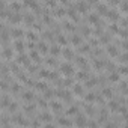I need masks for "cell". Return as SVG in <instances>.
Segmentation results:
<instances>
[{
  "label": "cell",
  "mask_w": 128,
  "mask_h": 128,
  "mask_svg": "<svg viewBox=\"0 0 128 128\" xmlns=\"http://www.w3.org/2000/svg\"><path fill=\"white\" fill-rule=\"evenodd\" d=\"M75 124H77L78 127H84V125H86V119H84V116H77Z\"/></svg>",
  "instance_id": "obj_1"
},
{
  "label": "cell",
  "mask_w": 128,
  "mask_h": 128,
  "mask_svg": "<svg viewBox=\"0 0 128 128\" xmlns=\"http://www.w3.org/2000/svg\"><path fill=\"white\" fill-rule=\"evenodd\" d=\"M24 3H26L27 6L33 8V9H36V8H38V5H36V2H35V0H24Z\"/></svg>",
  "instance_id": "obj_2"
},
{
  "label": "cell",
  "mask_w": 128,
  "mask_h": 128,
  "mask_svg": "<svg viewBox=\"0 0 128 128\" xmlns=\"http://www.w3.org/2000/svg\"><path fill=\"white\" fill-rule=\"evenodd\" d=\"M23 98L26 101H32V100H33V93H32V92H26V93L23 95Z\"/></svg>",
  "instance_id": "obj_3"
},
{
  "label": "cell",
  "mask_w": 128,
  "mask_h": 128,
  "mask_svg": "<svg viewBox=\"0 0 128 128\" xmlns=\"http://www.w3.org/2000/svg\"><path fill=\"white\" fill-rule=\"evenodd\" d=\"M18 109V106H17V102H12V104H9V106H8V110H9L11 111V113H14V111L15 110H17Z\"/></svg>",
  "instance_id": "obj_4"
},
{
  "label": "cell",
  "mask_w": 128,
  "mask_h": 128,
  "mask_svg": "<svg viewBox=\"0 0 128 128\" xmlns=\"http://www.w3.org/2000/svg\"><path fill=\"white\" fill-rule=\"evenodd\" d=\"M11 21L14 23V24H18L20 21H21V17H20L18 14H15V15H12V20H11Z\"/></svg>",
  "instance_id": "obj_5"
},
{
  "label": "cell",
  "mask_w": 128,
  "mask_h": 128,
  "mask_svg": "<svg viewBox=\"0 0 128 128\" xmlns=\"http://www.w3.org/2000/svg\"><path fill=\"white\" fill-rule=\"evenodd\" d=\"M107 51H109V54H110V56H116V54H118V50L113 47V45H110V47H109V50H107Z\"/></svg>",
  "instance_id": "obj_6"
},
{
  "label": "cell",
  "mask_w": 128,
  "mask_h": 128,
  "mask_svg": "<svg viewBox=\"0 0 128 128\" xmlns=\"http://www.w3.org/2000/svg\"><path fill=\"white\" fill-rule=\"evenodd\" d=\"M62 71H63L65 74H72V69H71L69 65H63V66H62Z\"/></svg>",
  "instance_id": "obj_7"
},
{
  "label": "cell",
  "mask_w": 128,
  "mask_h": 128,
  "mask_svg": "<svg viewBox=\"0 0 128 128\" xmlns=\"http://www.w3.org/2000/svg\"><path fill=\"white\" fill-rule=\"evenodd\" d=\"M74 93H75V95H81V93H83V88H81V86H74Z\"/></svg>",
  "instance_id": "obj_8"
},
{
  "label": "cell",
  "mask_w": 128,
  "mask_h": 128,
  "mask_svg": "<svg viewBox=\"0 0 128 128\" xmlns=\"http://www.w3.org/2000/svg\"><path fill=\"white\" fill-rule=\"evenodd\" d=\"M50 119H51V116H50L48 113H42V115H41V121H45V122H48Z\"/></svg>",
  "instance_id": "obj_9"
},
{
  "label": "cell",
  "mask_w": 128,
  "mask_h": 128,
  "mask_svg": "<svg viewBox=\"0 0 128 128\" xmlns=\"http://www.w3.org/2000/svg\"><path fill=\"white\" fill-rule=\"evenodd\" d=\"M77 9H78V11H81V12H84L86 9H88V5H86V3H78Z\"/></svg>",
  "instance_id": "obj_10"
},
{
  "label": "cell",
  "mask_w": 128,
  "mask_h": 128,
  "mask_svg": "<svg viewBox=\"0 0 128 128\" xmlns=\"http://www.w3.org/2000/svg\"><path fill=\"white\" fill-rule=\"evenodd\" d=\"M12 32H14L12 35H14L15 38H18V36H23V30H20V29H14Z\"/></svg>",
  "instance_id": "obj_11"
},
{
  "label": "cell",
  "mask_w": 128,
  "mask_h": 128,
  "mask_svg": "<svg viewBox=\"0 0 128 128\" xmlns=\"http://www.w3.org/2000/svg\"><path fill=\"white\" fill-rule=\"evenodd\" d=\"M15 48H17L18 51H23V50H24V45H23V42L17 41V42H15Z\"/></svg>",
  "instance_id": "obj_12"
},
{
  "label": "cell",
  "mask_w": 128,
  "mask_h": 128,
  "mask_svg": "<svg viewBox=\"0 0 128 128\" xmlns=\"http://www.w3.org/2000/svg\"><path fill=\"white\" fill-rule=\"evenodd\" d=\"M102 95H104L106 98H111V90L110 89H104L102 90Z\"/></svg>",
  "instance_id": "obj_13"
},
{
  "label": "cell",
  "mask_w": 128,
  "mask_h": 128,
  "mask_svg": "<svg viewBox=\"0 0 128 128\" xmlns=\"http://www.w3.org/2000/svg\"><path fill=\"white\" fill-rule=\"evenodd\" d=\"M3 56H5L6 59H11L12 57V50H5L3 51Z\"/></svg>",
  "instance_id": "obj_14"
},
{
  "label": "cell",
  "mask_w": 128,
  "mask_h": 128,
  "mask_svg": "<svg viewBox=\"0 0 128 128\" xmlns=\"http://www.w3.org/2000/svg\"><path fill=\"white\" fill-rule=\"evenodd\" d=\"M59 124L60 125H71V122H69L68 119H59Z\"/></svg>",
  "instance_id": "obj_15"
},
{
  "label": "cell",
  "mask_w": 128,
  "mask_h": 128,
  "mask_svg": "<svg viewBox=\"0 0 128 128\" xmlns=\"http://www.w3.org/2000/svg\"><path fill=\"white\" fill-rule=\"evenodd\" d=\"M11 6H12V9H14L15 12H18V11H20V8H21V5H18V3H12Z\"/></svg>",
  "instance_id": "obj_16"
},
{
  "label": "cell",
  "mask_w": 128,
  "mask_h": 128,
  "mask_svg": "<svg viewBox=\"0 0 128 128\" xmlns=\"http://www.w3.org/2000/svg\"><path fill=\"white\" fill-rule=\"evenodd\" d=\"M51 109L53 110H60V104L59 102H51Z\"/></svg>",
  "instance_id": "obj_17"
},
{
  "label": "cell",
  "mask_w": 128,
  "mask_h": 128,
  "mask_svg": "<svg viewBox=\"0 0 128 128\" xmlns=\"http://www.w3.org/2000/svg\"><path fill=\"white\" fill-rule=\"evenodd\" d=\"M63 54H65V57L71 59V57H72V51H71V50H65V51H63Z\"/></svg>",
  "instance_id": "obj_18"
},
{
  "label": "cell",
  "mask_w": 128,
  "mask_h": 128,
  "mask_svg": "<svg viewBox=\"0 0 128 128\" xmlns=\"http://www.w3.org/2000/svg\"><path fill=\"white\" fill-rule=\"evenodd\" d=\"M110 80H111V81H118V80H119V75H118V74H111V75H110Z\"/></svg>",
  "instance_id": "obj_19"
},
{
  "label": "cell",
  "mask_w": 128,
  "mask_h": 128,
  "mask_svg": "<svg viewBox=\"0 0 128 128\" xmlns=\"http://www.w3.org/2000/svg\"><path fill=\"white\" fill-rule=\"evenodd\" d=\"M71 42L75 44V45H78V42H80V38H78V36H74V38L71 39Z\"/></svg>",
  "instance_id": "obj_20"
},
{
  "label": "cell",
  "mask_w": 128,
  "mask_h": 128,
  "mask_svg": "<svg viewBox=\"0 0 128 128\" xmlns=\"http://www.w3.org/2000/svg\"><path fill=\"white\" fill-rule=\"evenodd\" d=\"M51 53H53V54H57V53H60V48L59 47H53L51 48Z\"/></svg>",
  "instance_id": "obj_21"
},
{
  "label": "cell",
  "mask_w": 128,
  "mask_h": 128,
  "mask_svg": "<svg viewBox=\"0 0 128 128\" xmlns=\"http://www.w3.org/2000/svg\"><path fill=\"white\" fill-rule=\"evenodd\" d=\"M9 106V100H8V98H5V100L2 101V107H8Z\"/></svg>",
  "instance_id": "obj_22"
},
{
  "label": "cell",
  "mask_w": 128,
  "mask_h": 128,
  "mask_svg": "<svg viewBox=\"0 0 128 128\" xmlns=\"http://www.w3.org/2000/svg\"><path fill=\"white\" fill-rule=\"evenodd\" d=\"M110 109L111 110H118V102H110Z\"/></svg>",
  "instance_id": "obj_23"
},
{
  "label": "cell",
  "mask_w": 128,
  "mask_h": 128,
  "mask_svg": "<svg viewBox=\"0 0 128 128\" xmlns=\"http://www.w3.org/2000/svg\"><path fill=\"white\" fill-rule=\"evenodd\" d=\"M86 100H88V101H93V100H95V97H93L92 93H89L88 97H86Z\"/></svg>",
  "instance_id": "obj_24"
},
{
  "label": "cell",
  "mask_w": 128,
  "mask_h": 128,
  "mask_svg": "<svg viewBox=\"0 0 128 128\" xmlns=\"http://www.w3.org/2000/svg\"><path fill=\"white\" fill-rule=\"evenodd\" d=\"M75 111H77V109H75V107H72V109L68 110V115H72V113H75Z\"/></svg>",
  "instance_id": "obj_25"
},
{
  "label": "cell",
  "mask_w": 128,
  "mask_h": 128,
  "mask_svg": "<svg viewBox=\"0 0 128 128\" xmlns=\"http://www.w3.org/2000/svg\"><path fill=\"white\" fill-rule=\"evenodd\" d=\"M27 38H29V39H36V35H35V33H29Z\"/></svg>",
  "instance_id": "obj_26"
},
{
  "label": "cell",
  "mask_w": 128,
  "mask_h": 128,
  "mask_svg": "<svg viewBox=\"0 0 128 128\" xmlns=\"http://www.w3.org/2000/svg\"><path fill=\"white\" fill-rule=\"evenodd\" d=\"M59 42H60V44H66V39H65L63 36H60V38H59Z\"/></svg>",
  "instance_id": "obj_27"
},
{
  "label": "cell",
  "mask_w": 128,
  "mask_h": 128,
  "mask_svg": "<svg viewBox=\"0 0 128 128\" xmlns=\"http://www.w3.org/2000/svg\"><path fill=\"white\" fill-rule=\"evenodd\" d=\"M32 57H33L35 60H39V57H38V53H33V54H30Z\"/></svg>",
  "instance_id": "obj_28"
},
{
  "label": "cell",
  "mask_w": 128,
  "mask_h": 128,
  "mask_svg": "<svg viewBox=\"0 0 128 128\" xmlns=\"http://www.w3.org/2000/svg\"><path fill=\"white\" fill-rule=\"evenodd\" d=\"M39 48H41V51H47V50H48V48H47V45H41Z\"/></svg>",
  "instance_id": "obj_29"
},
{
  "label": "cell",
  "mask_w": 128,
  "mask_h": 128,
  "mask_svg": "<svg viewBox=\"0 0 128 128\" xmlns=\"http://www.w3.org/2000/svg\"><path fill=\"white\" fill-rule=\"evenodd\" d=\"M90 21H92V23H97V15H93V17L90 15Z\"/></svg>",
  "instance_id": "obj_30"
},
{
  "label": "cell",
  "mask_w": 128,
  "mask_h": 128,
  "mask_svg": "<svg viewBox=\"0 0 128 128\" xmlns=\"http://www.w3.org/2000/svg\"><path fill=\"white\" fill-rule=\"evenodd\" d=\"M121 8H122V11L125 12V11H127V3H122V6H121Z\"/></svg>",
  "instance_id": "obj_31"
},
{
  "label": "cell",
  "mask_w": 128,
  "mask_h": 128,
  "mask_svg": "<svg viewBox=\"0 0 128 128\" xmlns=\"http://www.w3.org/2000/svg\"><path fill=\"white\" fill-rule=\"evenodd\" d=\"M3 8H5V3H3V2H2V0H0V11H2V9H3Z\"/></svg>",
  "instance_id": "obj_32"
},
{
  "label": "cell",
  "mask_w": 128,
  "mask_h": 128,
  "mask_svg": "<svg viewBox=\"0 0 128 128\" xmlns=\"http://www.w3.org/2000/svg\"><path fill=\"white\" fill-rule=\"evenodd\" d=\"M121 72H122V74H127V69H125V66H122V69H121Z\"/></svg>",
  "instance_id": "obj_33"
}]
</instances>
